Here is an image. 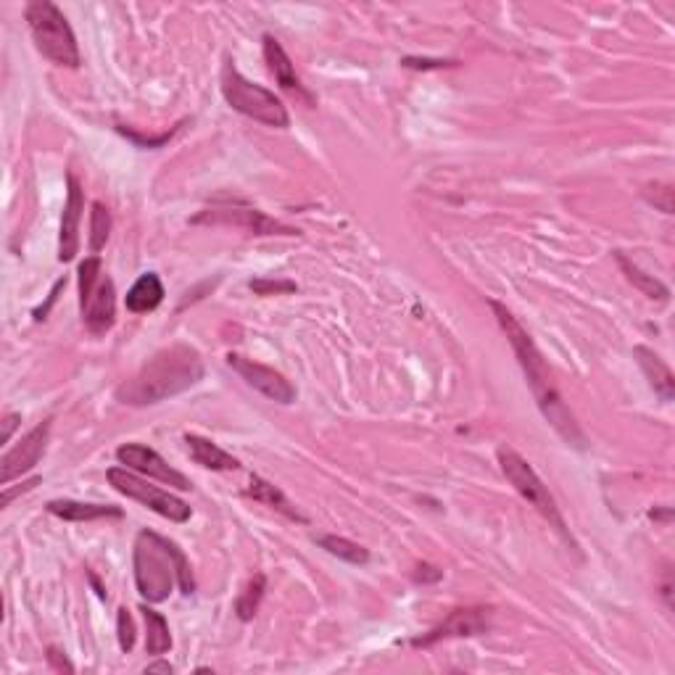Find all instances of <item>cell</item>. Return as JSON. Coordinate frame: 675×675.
<instances>
[{"instance_id":"cell-1","label":"cell","mask_w":675,"mask_h":675,"mask_svg":"<svg viewBox=\"0 0 675 675\" xmlns=\"http://www.w3.org/2000/svg\"><path fill=\"white\" fill-rule=\"evenodd\" d=\"M491 309H494L496 320H499L501 330L507 335L509 346L515 351L517 362L523 367L525 380H528V388L533 393V399H536L538 409L544 414V420L552 425L554 430L559 433V438L567 443V446H573V449H586V436H583L581 425L575 420V414L570 412V407L562 399V393H559L557 383L552 378V370L546 367L544 356L538 351V346L533 343L530 333L525 330L517 317L509 312L507 306L501 304V301H488Z\"/></svg>"},{"instance_id":"cell-2","label":"cell","mask_w":675,"mask_h":675,"mask_svg":"<svg viewBox=\"0 0 675 675\" xmlns=\"http://www.w3.org/2000/svg\"><path fill=\"white\" fill-rule=\"evenodd\" d=\"M204 380V359L188 343H175L156 351L138 375L117 388V401L124 407H151L159 401L190 391Z\"/></svg>"},{"instance_id":"cell-3","label":"cell","mask_w":675,"mask_h":675,"mask_svg":"<svg viewBox=\"0 0 675 675\" xmlns=\"http://www.w3.org/2000/svg\"><path fill=\"white\" fill-rule=\"evenodd\" d=\"M132 567H135L138 594L148 604L167 602L175 583L185 596L196 591V578H193L188 557L182 554L175 541H169L153 530H140L135 538Z\"/></svg>"},{"instance_id":"cell-4","label":"cell","mask_w":675,"mask_h":675,"mask_svg":"<svg viewBox=\"0 0 675 675\" xmlns=\"http://www.w3.org/2000/svg\"><path fill=\"white\" fill-rule=\"evenodd\" d=\"M24 19L30 24L32 40L35 48L43 53V59H48L56 66H66V69H77L80 66V45L74 37L72 27L66 22V16L61 14V8L51 0H32L24 8Z\"/></svg>"},{"instance_id":"cell-5","label":"cell","mask_w":675,"mask_h":675,"mask_svg":"<svg viewBox=\"0 0 675 675\" xmlns=\"http://www.w3.org/2000/svg\"><path fill=\"white\" fill-rule=\"evenodd\" d=\"M219 85H222V95H225L227 106L238 111V114H243V117L267 124V127H277V130H285L291 124V117H288V109L283 106V101L272 90L246 80L235 69L233 59H225Z\"/></svg>"},{"instance_id":"cell-6","label":"cell","mask_w":675,"mask_h":675,"mask_svg":"<svg viewBox=\"0 0 675 675\" xmlns=\"http://www.w3.org/2000/svg\"><path fill=\"white\" fill-rule=\"evenodd\" d=\"M496 457H499V467H501V472H504V478L512 483V488H515L517 494L523 496L530 507L536 509L538 515L544 517L546 523L552 525L559 536L565 538L567 544L573 546L575 552H578V544H575V538L570 536V530H567L565 517H562V512H559L557 501H554V496L549 494V486H546L544 480L538 478V472L530 467L528 459L520 457V454H517L515 449H509V446H501V449L496 451Z\"/></svg>"},{"instance_id":"cell-7","label":"cell","mask_w":675,"mask_h":675,"mask_svg":"<svg viewBox=\"0 0 675 675\" xmlns=\"http://www.w3.org/2000/svg\"><path fill=\"white\" fill-rule=\"evenodd\" d=\"M80 314L90 335H106L117 322V288L98 256L80 264Z\"/></svg>"},{"instance_id":"cell-8","label":"cell","mask_w":675,"mask_h":675,"mask_svg":"<svg viewBox=\"0 0 675 675\" xmlns=\"http://www.w3.org/2000/svg\"><path fill=\"white\" fill-rule=\"evenodd\" d=\"M106 478L114 486V491H119L127 499L138 501V504L148 507L156 515L167 517L172 523H188L190 515H193L188 501H182L180 496L169 494V491H161L159 486H151L143 475L127 470V467H111L106 472Z\"/></svg>"},{"instance_id":"cell-9","label":"cell","mask_w":675,"mask_h":675,"mask_svg":"<svg viewBox=\"0 0 675 675\" xmlns=\"http://www.w3.org/2000/svg\"><path fill=\"white\" fill-rule=\"evenodd\" d=\"M193 225H233L251 235H301L298 227L283 225L280 219L267 217L264 211L246 206L243 201H217L193 217Z\"/></svg>"},{"instance_id":"cell-10","label":"cell","mask_w":675,"mask_h":675,"mask_svg":"<svg viewBox=\"0 0 675 675\" xmlns=\"http://www.w3.org/2000/svg\"><path fill=\"white\" fill-rule=\"evenodd\" d=\"M491 625H494V607H457L436 628H430L428 633L412 639V646L414 649H430V646H436L438 641L446 639L483 636V633L491 631Z\"/></svg>"},{"instance_id":"cell-11","label":"cell","mask_w":675,"mask_h":675,"mask_svg":"<svg viewBox=\"0 0 675 675\" xmlns=\"http://www.w3.org/2000/svg\"><path fill=\"white\" fill-rule=\"evenodd\" d=\"M117 459L119 465L127 467V470L138 472L143 478L159 480V483L177 488V491H190L193 488L180 470H175L167 459L161 457L159 451H153L146 443H124L117 449Z\"/></svg>"},{"instance_id":"cell-12","label":"cell","mask_w":675,"mask_h":675,"mask_svg":"<svg viewBox=\"0 0 675 675\" xmlns=\"http://www.w3.org/2000/svg\"><path fill=\"white\" fill-rule=\"evenodd\" d=\"M227 364H230V367H233L254 391H259L262 396H267V399L277 401V404H283V407H288V404L296 401V388H293V383L285 378L283 372L272 370L267 364H259L254 362V359H248V356L240 354H227Z\"/></svg>"},{"instance_id":"cell-13","label":"cell","mask_w":675,"mask_h":675,"mask_svg":"<svg viewBox=\"0 0 675 675\" xmlns=\"http://www.w3.org/2000/svg\"><path fill=\"white\" fill-rule=\"evenodd\" d=\"M48 438H51V422L45 420L37 428H32L14 449H8L0 459V486H11V480L27 475L43 459L45 449H48Z\"/></svg>"},{"instance_id":"cell-14","label":"cell","mask_w":675,"mask_h":675,"mask_svg":"<svg viewBox=\"0 0 675 675\" xmlns=\"http://www.w3.org/2000/svg\"><path fill=\"white\" fill-rule=\"evenodd\" d=\"M262 51H264V61H267L269 72L275 74L277 85L285 90L288 95H293L296 101H301L304 106L314 109L317 101H314V95L304 88V82L296 74V66H293L291 56L285 53V48L280 45L275 35H264L262 37Z\"/></svg>"},{"instance_id":"cell-15","label":"cell","mask_w":675,"mask_h":675,"mask_svg":"<svg viewBox=\"0 0 675 675\" xmlns=\"http://www.w3.org/2000/svg\"><path fill=\"white\" fill-rule=\"evenodd\" d=\"M66 206L64 217H61V233H59V262H72L77 251H80V222L85 214V193H82L80 180L69 172L66 175Z\"/></svg>"},{"instance_id":"cell-16","label":"cell","mask_w":675,"mask_h":675,"mask_svg":"<svg viewBox=\"0 0 675 675\" xmlns=\"http://www.w3.org/2000/svg\"><path fill=\"white\" fill-rule=\"evenodd\" d=\"M48 512L66 523H90V520H101V517H122V507L114 504H88V501H72V499H53L48 501Z\"/></svg>"},{"instance_id":"cell-17","label":"cell","mask_w":675,"mask_h":675,"mask_svg":"<svg viewBox=\"0 0 675 675\" xmlns=\"http://www.w3.org/2000/svg\"><path fill=\"white\" fill-rule=\"evenodd\" d=\"M633 356H636V362H639L641 372L646 375V380H649V385L654 388V393H657L662 401H673L675 378L673 370L665 364V359H662L660 354H654L652 349H646V346H636V349H633Z\"/></svg>"},{"instance_id":"cell-18","label":"cell","mask_w":675,"mask_h":675,"mask_svg":"<svg viewBox=\"0 0 675 675\" xmlns=\"http://www.w3.org/2000/svg\"><path fill=\"white\" fill-rule=\"evenodd\" d=\"M246 496H251V499L259 501V504H264V507L277 509L280 515H285L288 520H293V523H301V525L309 523V517L301 515L296 504H293V501L288 499V496H285L283 491L275 486V483L264 480L262 475H251V480H248V488H246Z\"/></svg>"},{"instance_id":"cell-19","label":"cell","mask_w":675,"mask_h":675,"mask_svg":"<svg viewBox=\"0 0 675 675\" xmlns=\"http://www.w3.org/2000/svg\"><path fill=\"white\" fill-rule=\"evenodd\" d=\"M185 443H188V451L193 462L206 470H217V472H233L240 470V462L233 457V454H227L225 449H219L217 443L209 441L204 436H196V433H188L185 436Z\"/></svg>"},{"instance_id":"cell-20","label":"cell","mask_w":675,"mask_h":675,"mask_svg":"<svg viewBox=\"0 0 675 675\" xmlns=\"http://www.w3.org/2000/svg\"><path fill=\"white\" fill-rule=\"evenodd\" d=\"M161 301H164V283H161V277L156 272L140 275L135 285L127 291V298H124V304H127L132 314L153 312V309H159Z\"/></svg>"},{"instance_id":"cell-21","label":"cell","mask_w":675,"mask_h":675,"mask_svg":"<svg viewBox=\"0 0 675 675\" xmlns=\"http://www.w3.org/2000/svg\"><path fill=\"white\" fill-rule=\"evenodd\" d=\"M140 612H143V620H146V652L153 654V657L167 654L172 649V633H169L167 617L151 610L148 602L140 607Z\"/></svg>"},{"instance_id":"cell-22","label":"cell","mask_w":675,"mask_h":675,"mask_svg":"<svg viewBox=\"0 0 675 675\" xmlns=\"http://www.w3.org/2000/svg\"><path fill=\"white\" fill-rule=\"evenodd\" d=\"M615 259H617V264H620V269L625 272V277H628V283L636 285V288H639V291L644 293L646 298H652V301L657 298V301H662V304L668 301V298H670L668 285H662L654 275H646V272H641V269L636 267V264H633L631 259L623 254V251H615Z\"/></svg>"},{"instance_id":"cell-23","label":"cell","mask_w":675,"mask_h":675,"mask_svg":"<svg viewBox=\"0 0 675 675\" xmlns=\"http://www.w3.org/2000/svg\"><path fill=\"white\" fill-rule=\"evenodd\" d=\"M264 591H267V575L264 573H256L254 578L248 581V586L240 591V596L235 599V612H238V617L243 623H251L256 617L259 604H262L264 599Z\"/></svg>"},{"instance_id":"cell-24","label":"cell","mask_w":675,"mask_h":675,"mask_svg":"<svg viewBox=\"0 0 675 675\" xmlns=\"http://www.w3.org/2000/svg\"><path fill=\"white\" fill-rule=\"evenodd\" d=\"M317 544H320V549H325L327 554H333V557L343 559V562H349V565H367V562H370V552H367L364 546L349 541V538L317 536Z\"/></svg>"},{"instance_id":"cell-25","label":"cell","mask_w":675,"mask_h":675,"mask_svg":"<svg viewBox=\"0 0 675 675\" xmlns=\"http://www.w3.org/2000/svg\"><path fill=\"white\" fill-rule=\"evenodd\" d=\"M111 235V214L109 209L101 204V201H95L90 206V251L98 254L103 246H106V240Z\"/></svg>"},{"instance_id":"cell-26","label":"cell","mask_w":675,"mask_h":675,"mask_svg":"<svg viewBox=\"0 0 675 675\" xmlns=\"http://www.w3.org/2000/svg\"><path fill=\"white\" fill-rule=\"evenodd\" d=\"M644 198L662 214H673V185H662V182L646 185Z\"/></svg>"},{"instance_id":"cell-27","label":"cell","mask_w":675,"mask_h":675,"mask_svg":"<svg viewBox=\"0 0 675 675\" xmlns=\"http://www.w3.org/2000/svg\"><path fill=\"white\" fill-rule=\"evenodd\" d=\"M117 636H119V649L124 654L132 652L135 646V623H132V615L127 607H119L117 612Z\"/></svg>"},{"instance_id":"cell-28","label":"cell","mask_w":675,"mask_h":675,"mask_svg":"<svg viewBox=\"0 0 675 675\" xmlns=\"http://www.w3.org/2000/svg\"><path fill=\"white\" fill-rule=\"evenodd\" d=\"M248 288L259 296H269V293H293L296 283H291V280H251Z\"/></svg>"},{"instance_id":"cell-29","label":"cell","mask_w":675,"mask_h":675,"mask_svg":"<svg viewBox=\"0 0 675 675\" xmlns=\"http://www.w3.org/2000/svg\"><path fill=\"white\" fill-rule=\"evenodd\" d=\"M401 66L404 69H449V66H459V61H449V59H401Z\"/></svg>"},{"instance_id":"cell-30","label":"cell","mask_w":675,"mask_h":675,"mask_svg":"<svg viewBox=\"0 0 675 675\" xmlns=\"http://www.w3.org/2000/svg\"><path fill=\"white\" fill-rule=\"evenodd\" d=\"M414 583H436L443 578V570H438V567L433 565H417L414 567Z\"/></svg>"},{"instance_id":"cell-31","label":"cell","mask_w":675,"mask_h":675,"mask_svg":"<svg viewBox=\"0 0 675 675\" xmlns=\"http://www.w3.org/2000/svg\"><path fill=\"white\" fill-rule=\"evenodd\" d=\"M48 662H51L53 668L56 670H66V673H74V665L69 660H66L64 654L56 649V646H48Z\"/></svg>"},{"instance_id":"cell-32","label":"cell","mask_w":675,"mask_h":675,"mask_svg":"<svg viewBox=\"0 0 675 675\" xmlns=\"http://www.w3.org/2000/svg\"><path fill=\"white\" fill-rule=\"evenodd\" d=\"M35 486H40V478H32V480H27V483H22L19 491H6V488H3V507H8V504L14 501L16 494H27V491H32Z\"/></svg>"},{"instance_id":"cell-33","label":"cell","mask_w":675,"mask_h":675,"mask_svg":"<svg viewBox=\"0 0 675 675\" xmlns=\"http://www.w3.org/2000/svg\"><path fill=\"white\" fill-rule=\"evenodd\" d=\"M19 425V414H6V420H3V441H11V433Z\"/></svg>"},{"instance_id":"cell-34","label":"cell","mask_w":675,"mask_h":675,"mask_svg":"<svg viewBox=\"0 0 675 675\" xmlns=\"http://www.w3.org/2000/svg\"><path fill=\"white\" fill-rule=\"evenodd\" d=\"M662 596H665V604L668 610L673 607V583H670V567H665V581H662Z\"/></svg>"},{"instance_id":"cell-35","label":"cell","mask_w":675,"mask_h":675,"mask_svg":"<svg viewBox=\"0 0 675 675\" xmlns=\"http://www.w3.org/2000/svg\"><path fill=\"white\" fill-rule=\"evenodd\" d=\"M146 673H175V668L169 662H153V665L146 668Z\"/></svg>"},{"instance_id":"cell-36","label":"cell","mask_w":675,"mask_h":675,"mask_svg":"<svg viewBox=\"0 0 675 675\" xmlns=\"http://www.w3.org/2000/svg\"><path fill=\"white\" fill-rule=\"evenodd\" d=\"M670 515H673V512H670V507L665 509V512H657V509H652V512H649V517H652V520H665V523L670 520Z\"/></svg>"},{"instance_id":"cell-37","label":"cell","mask_w":675,"mask_h":675,"mask_svg":"<svg viewBox=\"0 0 675 675\" xmlns=\"http://www.w3.org/2000/svg\"><path fill=\"white\" fill-rule=\"evenodd\" d=\"M90 583H93V586H95L98 596H101V599H106V591H103V586H101V583H98V578H95L93 573H90Z\"/></svg>"}]
</instances>
